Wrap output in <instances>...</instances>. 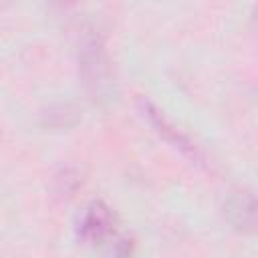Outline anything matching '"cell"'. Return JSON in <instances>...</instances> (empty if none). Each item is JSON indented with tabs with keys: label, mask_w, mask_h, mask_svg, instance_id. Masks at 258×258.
Here are the masks:
<instances>
[{
	"label": "cell",
	"mask_w": 258,
	"mask_h": 258,
	"mask_svg": "<svg viewBox=\"0 0 258 258\" xmlns=\"http://www.w3.org/2000/svg\"><path fill=\"white\" fill-rule=\"evenodd\" d=\"M79 75L89 97L97 105H109L117 99V81L111 58L101 34L93 26H83L77 40Z\"/></svg>",
	"instance_id": "6da1fadb"
},
{
	"label": "cell",
	"mask_w": 258,
	"mask_h": 258,
	"mask_svg": "<svg viewBox=\"0 0 258 258\" xmlns=\"http://www.w3.org/2000/svg\"><path fill=\"white\" fill-rule=\"evenodd\" d=\"M117 234V216L101 200H95L87 206L79 220V238L87 244H105Z\"/></svg>",
	"instance_id": "7a4b0ae2"
},
{
	"label": "cell",
	"mask_w": 258,
	"mask_h": 258,
	"mask_svg": "<svg viewBox=\"0 0 258 258\" xmlns=\"http://www.w3.org/2000/svg\"><path fill=\"white\" fill-rule=\"evenodd\" d=\"M224 216L234 230L252 234L256 230V198L252 189L232 194L224 204Z\"/></svg>",
	"instance_id": "3957f363"
},
{
	"label": "cell",
	"mask_w": 258,
	"mask_h": 258,
	"mask_svg": "<svg viewBox=\"0 0 258 258\" xmlns=\"http://www.w3.org/2000/svg\"><path fill=\"white\" fill-rule=\"evenodd\" d=\"M139 107H141V111H143V115L147 117V121L157 129V133L159 135H163L173 147H177L179 151H183L185 155H189V157H198V149H196V145L189 141V137L185 135V133H181L179 129H175L165 117H163V113L151 103V101H145V99H141V103H139Z\"/></svg>",
	"instance_id": "277c9868"
},
{
	"label": "cell",
	"mask_w": 258,
	"mask_h": 258,
	"mask_svg": "<svg viewBox=\"0 0 258 258\" xmlns=\"http://www.w3.org/2000/svg\"><path fill=\"white\" fill-rule=\"evenodd\" d=\"M77 121H79V113L67 103H58V105L50 107L46 113H42V123L46 127H54V129L71 127Z\"/></svg>",
	"instance_id": "5b68a950"
},
{
	"label": "cell",
	"mask_w": 258,
	"mask_h": 258,
	"mask_svg": "<svg viewBox=\"0 0 258 258\" xmlns=\"http://www.w3.org/2000/svg\"><path fill=\"white\" fill-rule=\"evenodd\" d=\"M133 256V242L127 236L115 234L103 244V258H131Z\"/></svg>",
	"instance_id": "8992f818"
}]
</instances>
